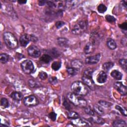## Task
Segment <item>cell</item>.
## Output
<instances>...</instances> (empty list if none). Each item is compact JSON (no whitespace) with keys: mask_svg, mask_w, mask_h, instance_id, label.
I'll return each mask as SVG.
<instances>
[{"mask_svg":"<svg viewBox=\"0 0 127 127\" xmlns=\"http://www.w3.org/2000/svg\"><path fill=\"white\" fill-rule=\"evenodd\" d=\"M71 89L73 93L79 96H85L90 91L89 87L80 81L73 82L71 85Z\"/></svg>","mask_w":127,"mask_h":127,"instance_id":"cell-1","label":"cell"},{"mask_svg":"<svg viewBox=\"0 0 127 127\" xmlns=\"http://www.w3.org/2000/svg\"><path fill=\"white\" fill-rule=\"evenodd\" d=\"M67 97L69 101L76 106L84 108L87 105V101L84 98L73 92L68 93Z\"/></svg>","mask_w":127,"mask_h":127,"instance_id":"cell-2","label":"cell"},{"mask_svg":"<svg viewBox=\"0 0 127 127\" xmlns=\"http://www.w3.org/2000/svg\"><path fill=\"white\" fill-rule=\"evenodd\" d=\"M3 40L7 47L10 49H14L18 46L16 38L10 32H5L3 33Z\"/></svg>","mask_w":127,"mask_h":127,"instance_id":"cell-3","label":"cell"},{"mask_svg":"<svg viewBox=\"0 0 127 127\" xmlns=\"http://www.w3.org/2000/svg\"><path fill=\"white\" fill-rule=\"evenodd\" d=\"M87 28V24L85 21H80L77 23L71 30V32L75 35H79L84 32Z\"/></svg>","mask_w":127,"mask_h":127,"instance_id":"cell-4","label":"cell"},{"mask_svg":"<svg viewBox=\"0 0 127 127\" xmlns=\"http://www.w3.org/2000/svg\"><path fill=\"white\" fill-rule=\"evenodd\" d=\"M21 67L22 71L25 73L28 74L31 73L34 69V66L33 63L29 60L23 61L21 63Z\"/></svg>","mask_w":127,"mask_h":127,"instance_id":"cell-5","label":"cell"},{"mask_svg":"<svg viewBox=\"0 0 127 127\" xmlns=\"http://www.w3.org/2000/svg\"><path fill=\"white\" fill-rule=\"evenodd\" d=\"M23 103L26 106L31 107L37 105L39 104V101L36 96L31 95L24 98Z\"/></svg>","mask_w":127,"mask_h":127,"instance_id":"cell-6","label":"cell"},{"mask_svg":"<svg viewBox=\"0 0 127 127\" xmlns=\"http://www.w3.org/2000/svg\"><path fill=\"white\" fill-rule=\"evenodd\" d=\"M27 52L30 56L34 58H38L41 55L40 50L37 47L34 45L29 46L27 49Z\"/></svg>","mask_w":127,"mask_h":127,"instance_id":"cell-7","label":"cell"},{"mask_svg":"<svg viewBox=\"0 0 127 127\" xmlns=\"http://www.w3.org/2000/svg\"><path fill=\"white\" fill-rule=\"evenodd\" d=\"M114 88L123 96L127 94V88L121 82H116L114 84Z\"/></svg>","mask_w":127,"mask_h":127,"instance_id":"cell-8","label":"cell"},{"mask_svg":"<svg viewBox=\"0 0 127 127\" xmlns=\"http://www.w3.org/2000/svg\"><path fill=\"white\" fill-rule=\"evenodd\" d=\"M101 57L100 54H97L96 55L88 57L85 59V63L88 64H96L100 60Z\"/></svg>","mask_w":127,"mask_h":127,"instance_id":"cell-9","label":"cell"},{"mask_svg":"<svg viewBox=\"0 0 127 127\" xmlns=\"http://www.w3.org/2000/svg\"><path fill=\"white\" fill-rule=\"evenodd\" d=\"M72 124H73V126L77 127H84L89 126V123L86 121L85 120L79 119L78 118L72 119Z\"/></svg>","mask_w":127,"mask_h":127,"instance_id":"cell-10","label":"cell"},{"mask_svg":"<svg viewBox=\"0 0 127 127\" xmlns=\"http://www.w3.org/2000/svg\"><path fill=\"white\" fill-rule=\"evenodd\" d=\"M20 43L22 47H26L29 43L31 40V35L27 34L22 35L20 37Z\"/></svg>","mask_w":127,"mask_h":127,"instance_id":"cell-11","label":"cell"},{"mask_svg":"<svg viewBox=\"0 0 127 127\" xmlns=\"http://www.w3.org/2000/svg\"><path fill=\"white\" fill-rule=\"evenodd\" d=\"M83 82L89 88H93L94 86V82L92 79V77L83 76L82 77Z\"/></svg>","mask_w":127,"mask_h":127,"instance_id":"cell-12","label":"cell"},{"mask_svg":"<svg viewBox=\"0 0 127 127\" xmlns=\"http://www.w3.org/2000/svg\"><path fill=\"white\" fill-rule=\"evenodd\" d=\"M107 78L106 73L104 71H101L97 76V81L99 83H103L106 82Z\"/></svg>","mask_w":127,"mask_h":127,"instance_id":"cell-13","label":"cell"},{"mask_svg":"<svg viewBox=\"0 0 127 127\" xmlns=\"http://www.w3.org/2000/svg\"><path fill=\"white\" fill-rule=\"evenodd\" d=\"M79 3L78 0H66L65 1V8L73 9L76 7Z\"/></svg>","mask_w":127,"mask_h":127,"instance_id":"cell-14","label":"cell"},{"mask_svg":"<svg viewBox=\"0 0 127 127\" xmlns=\"http://www.w3.org/2000/svg\"><path fill=\"white\" fill-rule=\"evenodd\" d=\"M95 45L91 42L88 43L84 48V52L86 54H89L92 53L95 50Z\"/></svg>","mask_w":127,"mask_h":127,"instance_id":"cell-15","label":"cell"},{"mask_svg":"<svg viewBox=\"0 0 127 127\" xmlns=\"http://www.w3.org/2000/svg\"><path fill=\"white\" fill-rule=\"evenodd\" d=\"M89 121L90 123H94L100 125L104 124L105 123V121L103 119L99 117H94V116H92V117L89 118Z\"/></svg>","mask_w":127,"mask_h":127,"instance_id":"cell-16","label":"cell"},{"mask_svg":"<svg viewBox=\"0 0 127 127\" xmlns=\"http://www.w3.org/2000/svg\"><path fill=\"white\" fill-rule=\"evenodd\" d=\"M57 42L58 44L63 47H66L68 45L69 41L68 39L65 38H58L57 39Z\"/></svg>","mask_w":127,"mask_h":127,"instance_id":"cell-17","label":"cell"},{"mask_svg":"<svg viewBox=\"0 0 127 127\" xmlns=\"http://www.w3.org/2000/svg\"><path fill=\"white\" fill-rule=\"evenodd\" d=\"M10 97L15 101H19L22 99L23 96L20 92L15 91L10 94Z\"/></svg>","mask_w":127,"mask_h":127,"instance_id":"cell-18","label":"cell"},{"mask_svg":"<svg viewBox=\"0 0 127 127\" xmlns=\"http://www.w3.org/2000/svg\"><path fill=\"white\" fill-rule=\"evenodd\" d=\"M71 65L72 67L79 69L83 66V63L80 60L76 59L74 60L71 62Z\"/></svg>","mask_w":127,"mask_h":127,"instance_id":"cell-19","label":"cell"},{"mask_svg":"<svg viewBox=\"0 0 127 127\" xmlns=\"http://www.w3.org/2000/svg\"><path fill=\"white\" fill-rule=\"evenodd\" d=\"M111 75L115 79L120 80L122 78L123 74L122 73L117 70H114L111 73Z\"/></svg>","mask_w":127,"mask_h":127,"instance_id":"cell-20","label":"cell"},{"mask_svg":"<svg viewBox=\"0 0 127 127\" xmlns=\"http://www.w3.org/2000/svg\"><path fill=\"white\" fill-rule=\"evenodd\" d=\"M127 126L126 122L125 121L121 120H115L113 123V126L116 127H126Z\"/></svg>","mask_w":127,"mask_h":127,"instance_id":"cell-21","label":"cell"},{"mask_svg":"<svg viewBox=\"0 0 127 127\" xmlns=\"http://www.w3.org/2000/svg\"><path fill=\"white\" fill-rule=\"evenodd\" d=\"M107 45L108 47L111 50H114L117 48V44L115 41L109 38L107 41Z\"/></svg>","mask_w":127,"mask_h":127,"instance_id":"cell-22","label":"cell"},{"mask_svg":"<svg viewBox=\"0 0 127 127\" xmlns=\"http://www.w3.org/2000/svg\"><path fill=\"white\" fill-rule=\"evenodd\" d=\"M40 60L43 63L47 64H49L51 62V61L52 60V58L50 56L47 54H44L40 57Z\"/></svg>","mask_w":127,"mask_h":127,"instance_id":"cell-23","label":"cell"},{"mask_svg":"<svg viewBox=\"0 0 127 127\" xmlns=\"http://www.w3.org/2000/svg\"><path fill=\"white\" fill-rule=\"evenodd\" d=\"M93 109H94V111L96 112L99 116H102L104 113L103 108H102L101 106H99L98 105H94Z\"/></svg>","mask_w":127,"mask_h":127,"instance_id":"cell-24","label":"cell"},{"mask_svg":"<svg viewBox=\"0 0 127 127\" xmlns=\"http://www.w3.org/2000/svg\"><path fill=\"white\" fill-rule=\"evenodd\" d=\"M114 65V64L112 62H107L105 63L103 65L102 67L103 69L106 71H108L110 69H111Z\"/></svg>","mask_w":127,"mask_h":127,"instance_id":"cell-25","label":"cell"},{"mask_svg":"<svg viewBox=\"0 0 127 127\" xmlns=\"http://www.w3.org/2000/svg\"><path fill=\"white\" fill-rule=\"evenodd\" d=\"M66 70H67L68 74L71 76H74V75H76L79 71V69H76L72 67H68L66 69Z\"/></svg>","mask_w":127,"mask_h":127,"instance_id":"cell-26","label":"cell"},{"mask_svg":"<svg viewBox=\"0 0 127 127\" xmlns=\"http://www.w3.org/2000/svg\"><path fill=\"white\" fill-rule=\"evenodd\" d=\"M8 59L9 57L7 54L5 53H2L0 55V62L1 63L5 64L7 63L8 61Z\"/></svg>","mask_w":127,"mask_h":127,"instance_id":"cell-27","label":"cell"},{"mask_svg":"<svg viewBox=\"0 0 127 127\" xmlns=\"http://www.w3.org/2000/svg\"><path fill=\"white\" fill-rule=\"evenodd\" d=\"M51 67L52 69L54 70H59L61 67V63L59 61H56L53 63L52 64Z\"/></svg>","mask_w":127,"mask_h":127,"instance_id":"cell-28","label":"cell"},{"mask_svg":"<svg viewBox=\"0 0 127 127\" xmlns=\"http://www.w3.org/2000/svg\"><path fill=\"white\" fill-rule=\"evenodd\" d=\"M94 72V70L92 68H88L84 70L83 73V75L87 77H92V74Z\"/></svg>","mask_w":127,"mask_h":127,"instance_id":"cell-29","label":"cell"},{"mask_svg":"<svg viewBox=\"0 0 127 127\" xmlns=\"http://www.w3.org/2000/svg\"><path fill=\"white\" fill-rule=\"evenodd\" d=\"M0 105L3 108L8 107L9 106V103L7 99L5 98H2L0 100Z\"/></svg>","mask_w":127,"mask_h":127,"instance_id":"cell-30","label":"cell"},{"mask_svg":"<svg viewBox=\"0 0 127 127\" xmlns=\"http://www.w3.org/2000/svg\"><path fill=\"white\" fill-rule=\"evenodd\" d=\"M84 112L86 114L89 116H92L94 115V111L89 106H86L84 107Z\"/></svg>","mask_w":127,"mask_h":127,"instance_id":"cell-31","label":"cell"},{"mask_svg":"<svg viewBox=\"0 0 127 127\" xmlns=\"http://www.w3.org/2000/svg\"><path fill=\"white\" fill-rule=\"evenodd\" d=\"M115 108L119 110L123 115L124 116H127V110L125 108L122 107L119 105H116Z\"/></svg>","mask_w":127,"mask_h":127,"instance_id":"cell-32","label":"cell"},{"mask_svg":"<svg viewBox=\"0 0 127 127\" xmlns=\"http://www.w3.org/2000/svg\"><path fill=\"white\" fill-rule=\"evenodd\" d=\"M28 82L29 86L31 88H36L39 86L38 83L33 79H29Z\"/></svg>","mask_w":127,"mask_h":127,"instance_id":"cell-33","label":"cell"},{"mask_svg":"<svg viewBox=\"0 0 127 127\" xmlns=\"http://www.w3.org/2000/svg\"><path fill=\"white\" fill-rule=\"evenodd\" d=\"M78 117H79L78 114L75 112L70 111V112H68V113L67 114V117L69 119H73L78 118Z\"/></svg>","mask_w":127,"mask_h":127,"instance_id":"cell-34","label":"cell"},{"mask_svg":"<svg viewBox=\"0 0 127 127\" xmlns=\"http://www.w3.org/2000/svg\"><path fill=\"white\" fill-rule=\"evenodd\" d=\"M119 64H120V65L122 67V68L125 70V71H126L127 68V60L126 59H121L119 60Z\"/></svg>","mask_w":127,"mask_h":127,"instance_id":"cell-35","label":"cell"},{"mask_svg":"<svg viewBox=\"0 0 127 127\" xmlns=\"http://www.w3.org/2000/svg\"><path fill=\"white\" fill-rule=\"evenodd\" d=\"M97 9L100 13H104L107 10V8L104 4H100L98 5L97 7Z\"/></svg>","mask_w":127,"mask_h":127,"instance_id":"cell-36","label":"cell"},{"mask_svg":"<svg viewBox=\"0 0 127 127\" xmlns=\"http://www.w3.org/2000/svg\"><path fill=\"white\" fill-rule=\"evenodd\" d=\"M99 103L100 104V105L101 106H102L104 107H105V108H108L112 105V103L107 102V101H103V100L99 101Z\"/></svg>","mask_w":127,"mask_h":127,"instance_id":"cell-37","label":"cell"},{"mask_svg":"<svg viewBox=\"0 0 127 127\" xmlns=\"http://www.w3.org/2000/svg\"><path fill=\"white\" fill-rule=\"evenodd\" d=\"M105 18L106 20L110 23H113L116 21V18L112 15L108 14L105 16Z\"/></svg>","mask_w":127,"mask_h":127,"instance_id":"cell-38","label":"cell"},{"mask_svg":"<svg viewBox=\"0 0 127 127\" xmlns=\"http://www.w3.org/2000/svg\"><path fill=\"white\" fill-rule=\"evenodd\" d=\"M39 77L42 80H45V79H46L47 78L48 75H47V74L45 72H44V71H41V72H40L39 73Z\"/></svg>","mask_w":127,"mask_h":127,"instance_id":"cell-39","label":"cell"},{"mask_svg":"<svg viewBox=\"0 0 127 127\" xmlns=\"http://www.w3.org/2000/svg\"><path fill=\"white\" fill-rule=\"evenodd\" d=\"M49 117L50 118V119L53 121H55L56 120L57 118V114L54 112H51L49 114Z\"/></svg>","mask_w":127,"mask_h":127,"instance_id":"cell-40","label":"cell"},{"mask_svg":"<svg viewBox=\"0 0 127 127\" xmlns=\"http://www.w3.org/2000/svg\"><path fill=\"white\" fill-rule=\"evenodd\" d=\"M64 25V22L62 21H58L56 22L55 23V25L58 29L60 28L61 27L63 26Z\"/></svg>","mask_w":127,"mask_h":127,"instance_id":"cell-41","label":"cell"},{"mask_svg":"<svg viewBox=\"0 0 127 127\" xmlns=\"http://www.w3.org/2000/svg\"><path fill=\"white\" fill-rule=\"evenodd\" d=\"M49 81L51 84H56L58 82L57 78L55 77H50L49 78Z\"/></svg>","mask_w":127,"mask_h":127,"instance_id":"cell-42","label":"cell"},{"mask_svg":"<svg viewBox=\"0 0 127 127\" xmlns=\"http://www.w3.org/2000/svg\"><path fill=\"white\" fill-rule=\"evenodd\" d=\"M64 107H65V108L67 110H69L70 109V106L69 104V103L67 102V101L64 100V104H63Z\"/></svg>","mask_w":127,"mask_h":127,"instance_id":"cell-43","label":"cell"},{"mask_svg":"<svg viewBox=\"0 0 127 127\" xmlns=\"http://www.w3.org/2000/svg\"><path fill=\"white\" fill-rule=\"evenodd\" d=\"M119 27H120L121 29H122L125 30H127V23L126 22L123 23L122 24L119 25Z\"/></svg>","mask_w":127,"mask_h":127,"instance_id":"cell-44","label":"cell"},{"mask_svg":"<svg viewBox=\"0 0 127 127\" xmlns=\"http://www.w3.org/2000/svg\"><path fill=\"white\" fill-rule=\"evenodd\" d=\"M46 4V0H40L39 1V5L40 6H43Z\"/></svg>","mask_w":127,"mask_h":127,"instance_id":"cell-45","label":"cell"},{"mask_svg":"<svg viewBox=\"0 0 127 127\" xmlns=\"http://www.w3.org/2000/svg\"><path fill=\"white\" fill-rule=\"evenodd\" d=\"M31 40L32 41H33V42H36L38 40V39L35 36L31 35Z\"/></svg>","mask_w":127,"mask_h":127,"instance_id":"cell-46","label":"cell"},{"mask_svg":"<svg viewBox=\"0 0 127 127\" xmlns=\"http://www.w3.org/2000/svg\"><path fill=\"white\" fill-rule=\"evenodd\" d=\"M27 2V1L26 0H18V2L20 4H25Z\"/></svg>","mask_w":127,"mask_h":127,"instance_id":"cell-47","label":"cell"}]
</instances>
